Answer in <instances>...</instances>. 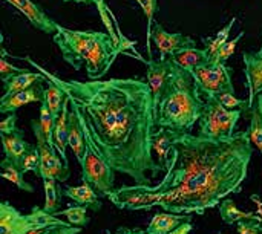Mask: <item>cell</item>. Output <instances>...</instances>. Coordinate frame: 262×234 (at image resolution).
Returning a JSON list of instances; mask_svg holds the SVG:
<instances>
[{
    "mask_svg": "<svg viewBox=\"0 0 262 234\" xmlns=\"http://www.w3.org/2000/svg\"><path fill=\"white\" fill-rule=\"evenodd\" d=\"M252 156L249 130L221 141L180 133L173 166L160 184L123 185L111 192L107 199L120 210L149 212L160 207L173 215L203 216L229 195L241 192Z\"/></svg>",
    "mask_w": 262,
    "mask_h": 234,
    "instance_id": "1",
    "label": "cell"
},
{
    "mask_svg": "<svg viewBox=\"0 0 262 234\" xmlns=\"http://www.w3.org/2000/svg\"><path fill=\"white\" fill-rule=\"evenodd\" d=\"M15 58L38 67L28 57ZM38 69L78 106L98 153L115 172L127 175L137 185H150V181L164 172L152 152L157 126L154 97L147 81L141 78L64 81Z\"/></svg>",
    "mask_w": 262,
    "mask_h": 234,
    "instance_id": "2",
    "label": "cell"
},
{
    "mask_svg": "<svg viewBox=\"0 0 262 234\" xmlns=\"http://www.w3.org/2000/svg\"><path fill=\"white\" fill-rule=\"evenodd\" d=\"M54 43L60 48L63 60L75 71L86 66L91 81L103 78L121 52L112 35L100 31H74L58 26Z\"/></svg>",
    "mask_w": 262,
    "mask_h": 234,
    "instance_id": "3",
    "label": "cell"
},
{
    "mask_svg": "<svg viewBox=\"0 0 262 234\" xmlns=\"http://www.w3.org/2000/svg\"><path fill=\"white\" fill-rule=\"evenodd\" d=\"M204 101L190 72L173 63L172 74L155 120L157 129H170L180 133H190L195 123L200 121Z\"/></svg>",
    "mask_w": 262,
    "mask_h": 234,
    "instance_id": "4",
    "label": "cell"
},
{
    "mask_svg": "<svg viewBox=\"0 0 262 234\" xmlns=\"http://www.w3.org/2000/svg\"><path fill=\"white\" fill-rule=\"evenodd\" d=\"M80 121L84 133V141H86V152L81 166V181L83 184L91 185L98 195L107 196L111 192H114L115 185V170L101 158L98 153L95 143L91 136L88 123L80 110Z\"/></svg>",
    "mask_w": 262,
    "mask_h": 234,
    "instance_id": "5",
    "label": "cell"
},
{
    "mask_svg": "<svg viewBox=\"0 0 262 234\" xmlns=\"http://www.w3.org/2000/svg\"><path fill=\"white\" fill-rule=\"evenodd\" d=\"M243 110L226 109L216 97L204 100V109L200 118V136L221 141L235 136V127L241 118Z\"/></svg>",
    "mask_w": 262,
    "mask_h": 234,
    "instance_id": "6",
    "label": "cell"
},
{
    "mask_svg": "<svg viewBox=\"0 0 262 234\" xmlns=\"http://www.w3.org/2000/svg\"><path fill=\"white\" fill-rule=\"evenodd\" d=\"M201 97H218L224 92H235L232 71L226 63H207L192 74Z\"/></svg>",
    "mask_w": 262,
    "mask_h": 234,
    "instance_id": "7",
    "label": "cell"
},
{
    "mask_svg": "<svg viewBox=\"0 0 262 234\" xmlns=\"http://www.w3.org/2000/svg\"><path fill=\"white\" fill-rule=\"evenodd\" d=\"M32 132L37 141V149L40 152V159H41V167H40V178L41 179H55L57 182H64L68 181L71 172H69V166H66L64 162H61L63 159H60L57 156V149L52 144H48L45 135L41 133L40 127L37 126V121H32Z\"/></svg>",
    "mask_w": 262,
    "mask_h": 234,
    "instance_id": "8",
    "label": "cell"
},
{
    "mask_svg": "<svg viewBox=\"0 0 262 234\" xmlns=\"http://www.w3.org/2000/svg\"><path fill=\"white\" fill-rule=\"evenodd\" d=\"M150 40L160 51V60H167L183 49L196 48V43L192 37H187L181 32L170 34L160 23H154Z\"/></svg>",
    "mask_w": 262,
    "mask_h": 234,
    "instance_id": "9",
    "label": "cell"
},
{
    "mask_svg": "<svg viewBox=\"0 0 262 234\" xmlns=\"http://www.w3.org/2000/svg\"><path fill=\"white\" fill-rule=\"evenodd\" d=\"M141 61H144V58L138 57ZM147 64V83L149 87L152 90V97H154V107H155V120L158 115V106L160 101L163 98V93L166 90V86L169 83L170 74H172V67H173V61L172 60H147L144 61Z\"/></svg>",
    "mask_w": 262,
    "mask_h": 234,
    "instance_id": "10",
    "label": "cell"
},
{
    "mask_svg": "<svg viewBox=\"0 0 262 234\" xmlns=\"http://www.w3.org/2000/svg\"><path fill=\"white\" fill-rule=\"evenodd\" d=\"M180 132L170 129H155L152 136V152L157 156V162L167 172L173 166V156L177 150V139Z\"/></svg>",
    "mask_w": 262,
    "mask_h": 234,
    "instance_id": "11",
    "label": "cell"
},
{
    "mask_svg": "<svg viewBox=\"0 0 262 234\" xmlns=\"http://www.w3.org/2000/svg\"><path fill=\"white\" fill-rule=\"evenodd\" d=\"M9 5H12L15 9H18L25 18L38 31L45 32V34H52L55 35L58 31V23L54 21L38 5H35L32 0H5Z\"/></svg>",
    "mask_w": 262,
    "mask_h": 234,
    "instance_id": "12",
    "label": "cell"
},
{
    "mask_svg": "<svg viewBox=\"0 0 262 234\" xmlns=\"http://www.w3.org/2000/svg\"><path fill=\"white\" fill-rule=\"evenodd\" d=\"M35 228L29 215H21L8 202L0 204V234H26Z\"/></svg>",
    "mask_w": 262,
    "mask_h": 234,
    "instance_id": "13",
    "label": "cell"
},
{
    "mask_svg": "<svg viewBox=\"0 0 262 234\" xmlns=\"http://www.w3.org/2000/svg\"><path fill=\"white\" fill-rule=\"evenodd\" d=\"M243 60L246 64V78L249 87V104L253 109L255 97L262 93V46L256 52H244Z\"/></svg>",
    "mask_w": 262,
    "mask_h": 234,
    "instance_id": "14",
    "label": "cell"
},
{
    "mask_svg": "<svg viewBox=\"0 0 262 234\" xmlns=\"http://www.w3.org/2000/svg\"><path fill=\"white\" fill-rule=\"evenodd\" d=\"M45 87L43 83H38L26 90L17 92L14 95H3L0 100V113H15V110H18L20 107H23L25 104L29 103H41L45 100Z\"/></svg>",
    "mask_w": 262,
    "mask_h": 234,
    "instance_id": "15",
    "label": "cell"
},
{
    "mask_svg": "<svg viewBox=\"0 0 262 234\" xmlns=\"http://www.w3.org/2000/svg\"><path fill=\"white\" fill-rule=\"evenodd\" d=\"M68 146L74 152L77 161L81 164L83 158H84V152H86V141H84V133H83V127H81V121H80V109L74 101H71V112H69Z\"/></svg>",
    "mask_w": 262,
    "mask_h": 234,
    "instance_id": "16",
    "label": "cell"
},
{
    "mask_svg": "<svg viewBox=\"0 0 262 234\" xmlns=\"http://www.w3.org/2000/svg\"><path fill=\"white\" fill-rule=\"evenodd\" d=\"M169 60H172L177 66H180L181 69L193 74L198 67L207 64L212 61V57L209 54L207 49H196V48H190V49H183L180 52H177L175 55H172Z\"/></svg>",
    "mask_w": 262,
    "mask_h": 234,
    "instance_id": "17",
    "label": "cell"
},
{
    "mask_svg": "<svg viewBox=\"0 0 262 234\" xmlns=\"http://www.w3.org/2000/svg\"><path fill=\"white\" fill-rule=\"evenodd\" d=\"M0 138H2V144H3L5 159H8L14 166H17L18 161L21 159V156L32 149V146L23 138V130H20V129L12 135L0 133Z\"/></svg>",
    "mask_w": 262,
    "mask_h": 234,
    "instance_id": "18",
    "label": "cell"
},
{
    "mask_svg": "<svg viewBox=\"0 0 262 234\" xmlns=\"http://www.w3.org/2000/svg\"><path fill=\"white\" fill-rule=\"evenodd\" d=\"M69 107H71V100L68 97L63 104L61 113L55 123V129H54V144L66 166H69L68 158H66V147H68V138H69V112H71Z\"/></svg>",
    "mask_w": 262,
    "mask_h": 234,
    "instance_id": "19",
    "label": "cell"
},
{
    "mask_svg": "<svg viewBox=\"0 0 262 234\" xmlns=\"http://www.w3.org/2000/svg\"><path fill=\"white\" fill-rule=\"evenodd\" d=\"M190 218L184 215H173V213H155L152 218L146 233L147 234H169L181 227L184 222H189Z\"/></svg>",
    "mask_w": 262,
    "mask_h": 234,
    "instance_id": "20",
    "label": "cell"
},
{
    "mask_svg": "<svg viewBox=\"0 0 262 234\" xmlns=\"http://www.w3.org/2000/svg\"><path fill=\"white\" fill-rule=\"evenodd\" d=\"M61 196H66V198L72 199L75 204L88 207L94 212L101 210V202L98 201L97 192L88 184H83L78 187H64L61 192Z\"/></svg>",
    "mask_w": 262,
    "mask_h": 234,
    "instance_id": "21",
    "label": "cell"
},
{
    "mask_svg": "<svg viewBox=\"0 0 262 234\" xmlns=\"http://www.w3.org/2000/svg\"><path fill=\"white\" fill-rule=\"evenodd\" d=\"M48 77L43 75V74H37V72H23L20 75H15L12 77L11 80L5 81L3 83V87H5V95L9 97V95H14L17 92H21V90H26L38 83H48Z\"/></svg>",
    "mask_w": 262,
    "mask_h": 234,
    "instance_id": "22",
    "label": "cell"
},
{
    "mask_svg": "<svg viewBox=\"0 0 262 234\" xmlns=\"http://www.w3.org/2000/svg\"><path fill=\"white\" fill-rule=\"evenodd\" d=\"M218 210H220V216H221L223 222L227 224V225H233V224L238 225L239 222L250 221V219L259 221L258 219V215L255 212H243V210H239L232 199H224L220 204Z\"/></svg>",
    "mask_w": 262,
    "mask_h": 234,
    "instance_id": "23",
    "label": "cell"
},
{
    "mask_svg": "<svg viewBox=\"0 0 262 234\" xmlns=\"http://www.w3.org/2000/svg\"><path fill=\"white\" fill-rule=\"evenodd\" d=\"M66 98H68L66 92L58 84H55L54 81L49 80L48 81V87L45 90V100L43 101L48 104V107H49V110H51V113L54 115L55 120H58Z\"/></svg>",
    "mask_w": 262,
    "mask_h": 234,
    "instance_id": "24",
    "label": "cell"
},
{
    "mask_svg": "<svg viewBox=\"0 0 262 234\" xmlns=\"http://www.w3.org/2000/svg\"><path fill=\"white\" fill-rule=\"evenodd\" d=\"M0 169H2V176L5 179H8L9 182H12L17 189H20L23 192H28V193L34 192V187L25 181L23 173L20 172V169L17 166H14L12 162H9L8 159L3 158V161L0 162Z\"/></svg>",
    "mask_w": 262,
    "mask_h": 234,
    "instance_id": "25",
    "label": "cell"
},
{
    "mask_svg": "<svg viewBox=\"0 0 262 234\" xmlns=\"http://www.w3.org/2000/svg\"><path fill=\"white\" fill-rule=\"evenodd\" d=\"M43 189H45V207L43 210L49 215L58 213L60 207V196L61 193L58 192L57 181L55 179H43Z\"/></svg>",
    "mask_w": 262,
    "mask_h": 234,
    "instance_id": "26",
    "label": "cell"
},
{
    "mask_svg": "<svg viewBox=\"0 0 262 234\" xmlns=\"http://www.w3.org/2000/svg\"><path fill=\"white\" fill-rule=\"evenodd\" d=\"M40 104H41V107H40V115H38L37 126L40 127L41 133L45 135L48 144L55 146L54 144V129H55L57 120L54 118V115L51 113V110H49V107H48V104L45 101H41Z\"/></svg>",
    "mask_w": 262,
    "mask_h": 234,
    "instance_id": "27",
    "label": "cell"
},
{
    "mask_svg": "<svg viewBox=\"0 0 262 234\" xmlns=\"http://www.w3.org/2000/svg\"><path fill=\"white\" fill-rule=\"evenodd\" d=\"M235 21H236V17H233V18L229 21V25L224 26L215 37H204V38H203V43H204V46H206L204 49L209 51L210 57H213V55H215V54L229 41V35H230V31H232Z\"/></svg>",
    "mask_w": 262,
    "mask_h": 234,
    "instance_id": "28",
    "label": "cell"
},
{
    "mask_svg": "<svg viewBox=\"0 0 262 234\" xmlns=\"http://www.w3.org/2000/svg\"><path fill=\"white\" fill-rule=\"evenodd\" d=\"M17 167L20 169V172L25 175L28 172L34 173L35 176H40V167H41V159H40V152L37 147L32 146V149L25 153L21 156V159L18 161Z\"/></svg>",
    "mask_w": 262,
    "mask_h": 234,
    "instance_id": "29",
    "label": "cell"
},
{
    "mask_svg": "<svg viewBox=\"0 0 262 234\" xmlns=\"http://www.w3.org/2000/svg\"><path fill=\"white\" fill-rule=\"evenodd\" d=\"M86 210H88V207L74 205V207H69V208L64 210V212L55 213V216H64V218H68V222H69L72 227L83 228V227H86V225L89 224V218L86 216Z\"/></svg>",
    "mask_w": 262,
    "mask_h": 234,
    "instance_id": "30",
    "label": "cell"
},
{
    "mask_svg": "<svg viewBox=\"0 0 262 234\" xmlns=\"http://www.w3.org/2000/svg\"><path fill=\"white\" fill-rule=\"evenodd\" d=\"M144 15H146V20H147V54H149V60H152V51H150V46H149V41H150V32H152V28H154V15L157 12V5H158V0H135Z\"/></svg>",
    "mask_w": 262,
    "mask_h": 234,
    "instance_id": "31",
    "label": "cell"
},
{
    "mask_svg": "<svg viewBox=\"0 0 262 234\" xmlns=\"http://www.w3.org/2000/svg\"><path fill=\"white\" fill-rule=\"evenodd\" d=\"M249 133H250L252 144L258 147L259 153L262 155V116L256 106L252 109V121H250Z\"/></svg>",
    "mask_w": 262,
    "mask_h": 234,
    "instance_id": "32",
    "label": "cell"
},
{
    "mask_svg": "<svg viewBox=\"0 0 262 234\" xmlns=\"http://www.w3.org/2000/svg\"><path fill=\"white\" fill-rule=\"evenodd\" d=\"M216 98H218V101H220L226 109H229V110H243V112L252 110L249 101L236 98V97H235V92H224V93L218 95Z\"/></svg>",
    "mask_w": 262,
    "mask_h": 234,
    "instance_id": "33",
    "label": "cell"
},
{
    "mask_svg": "<svg viewBox=\"0 0 262 234\" xmlns=\"http://www.w3.org/2000/svg\"><path fill=\"white\" fill-rule=\"evenodd\" d=\"M244 37V32L241 31L233 40H229L213 57H212V61L213 63H226L232 55H233V52H235V49H236V46H238V43H239V40Z\"/></svg>",
    "mask_w": 262,
    "mask_h": 234,
    "instance_id": "34",
    "label": "cell"
},
{
    "mask_svg": "<svg viewBox=\"0 0 262 234\" xmlns=\"http://www.w3.org/2000/svg\"><path fill=\"white\" fill-rule=\"evenodd\" d=\"M2 55H3V58H2V64H0V75H2V81L5 83V81H8V80H11L12 77H15V75H20V74H23V72H26V69H23V67H17V66H14L12 63H9L8 60H6V51L5 49H2Z\"/></svg>",
    "mask_w": 262,
    "mask_h": 234,
    "instance_id": "35",
    "label": "cell"
},
{
    "mask_svg": "<svg viewBox=\"0 0 262 234\" xmlns=\"http://www.w3.org/2000/svg\"><path fill=\"white\" fill-rule=\"evenodd\" d=\"M238 234H262V222L256 219L243 221L238 224Z\"/></svg>",
    "mask_w": 262,
    "mask_h": 234,
    "instance_id": "36",
    "label": "cell"
},
{
    "mask_svg": "<svg viewBox=\"0 0 262 234\" xmlns=\"http://www.w3.org/2000/svg\"><path fill=\"white\" fill-rule=\"evenodd\" d=\"M17 124V115L15 113H9L5 120H2L0 123V133L2 135H12L18 130Z\"/></svg>",
    "mask_w": 262,
    "mask_h": 234,
    "instance_id": "37",
    "label": "cell"
},
{
    "mask_svg": "<svg viewBox=\"0 0 262 234\" xmlns=\"http://www.w3.org/2000/svg\"><path fill=\"white\" fill-rule=\"evenodd\" d=\"M81 228L78 227H57L48 234H80Z\"/></svg>",
    "mask_w": 262,
    "mask_h": 234,
    "instance_id": "38",
    "label": "cell"
},
{
    "mask_svg": "<svg viewBox=\"0 0 262 234\" xmlns=\"http://www.w3.org/2000/svg\"><path fill=\"white\" fill-rule=\"evenodd\" d=\"M192 230H193V225H192V222L189 221V222H184L181 227H178L175 231H172V233L169 234H190Z\"/></svg>",
    "mask_w": 262,
    "mask_h": 234,
    "instance_id": "39",
    "label": "cell"
},
{
    "mask_svg": "<svg viewBox=\"0 0 262 234\" xmlns=\"http://www.w3.org/2000/svg\"><path fill=\"white\" fill-rule=\"evenodd\" d=\"M250 199L258 205V212H256V215H258V219H259V222H262V201L261 198L258 196V195H252L250 196Z\"/></svg>",
    "mask_w": 262,
    "mask_h": 234,
    "instance_id": "40",
    "label": "cell"
},
{
    "mask_svg": "<svg viewBox=\"0 0 262 234\" xmlns=\"http://www.w3.org/2000/svg\"><path fill=\"white\" fill-rule=\"evenodd\" d=\"M107 234H147V233H146V230H129V228L120 227L117 233H111V231H107Z\"/></svg>",
    "mask_w": 262,
    "mask_h": 234,
    "instance_id": "41",
    "label": "cell"
},
{
    "mask_svg": "<svg viewBox=\"0 0 262 234\" xmlns=\"http://www.w3.org/2000/svg\"><path fill=\"white\" fill-rule=\"evenodd\" d=\"M54 228H57V227H49V228H35V230L28 231L26 234H48L49 231H52Z\"/></svg>",
    "mask_w": 262,
    "mask_h": 234,
    "instance_id": "42",
    "label": "cell"
},
{
    "mask_svg": "<svg viewBox=\"0 0 262 234\" xmlns=\"http://www.w3.org/2000/svg\"><path fill=\"white\" fill-rule=\"evenodd\" d=\"M63 2H75V3H98V0H63Z\"/></svg>",
    "mask_w": 262,
    "mask_h": 234,
    "instance_id": "43",
    "label": "cell"
},
{
    "mask_svg": "<svg viewBox=\"0 0 262 234\" xmlns=\"http://www.w3.org/2000/svg\"><path fill=\"white\" fill-rule=\"evenodd\" d=\"M256 107H258V110H259V113H261L262 116V93L258 95V103H256Z\"/></svg>",
    "mask_w": 262,
    "mask_h": 234,
    "instance_id": "44",
    "label": "cell"
},
{
    "mask_svg": "<svg viewBox=\"0 0 262 234\" xmlns=\"http://www.w3.org/2000/svg\"><path fill=\"white\" fill-rule=\"evenodd\" d=\"M218 234H221V233H218Z\"/></svg>",
    "mask_w": 262,
    "mask_h": 234,
    "instance_id": "45",
    "label": "cell"
}]
</instances>
